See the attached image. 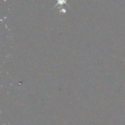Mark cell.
<instances>
[{"mask_svg": "<svg viewBox=\"0 0 125 125\" xmlns=\"http://www.w3.org/2000/svg\"><path fill=\"white\" fill-rule=\"evenodd\" d=\"M67 1H68V0H57V4H56V6H55L54 7H56V6H58V5H60V6H62V5H63V4H67V6H68V4H67Z\"/></svg>", "mask_w": 125, "mask_h": 125, "instance_id": "obj_1", "label": "cell"}]
</instances>
